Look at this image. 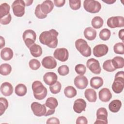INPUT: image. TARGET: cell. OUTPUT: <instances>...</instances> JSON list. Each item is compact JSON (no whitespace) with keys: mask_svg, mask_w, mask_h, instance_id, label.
<instances>
[{"mask_svg":"<svg viewBox=\"0 0 124 124\" xmlns=\"http://www.w3.org/2000/svg\"><path fill=\"white\" fill-rule=\"evenodd\" d=\"M27 92V89L26 86L22 83L17 84L15 89V92L16 94L19 96H24Z\"/></svg>","mask_w":124,"mask_h":124,"instance_id":"83f0119b","label":"cell"},{"mask_svg":"<svg viewBox=\"0 0 124 124\" xmlns=\"http://www.w3.org/2000/svg\"><path fill=\"white\" fill-rule=\"evenodd\" d=\"M58 73L61 76H66L69 72V69L68 66L66 65H62L58 67L57 70Z\"/></svg>","mask_w":124,"mask_h":124,"instance_id":"7bdbcfd3","label":"cell"},{"mask_svg":"<svg viewBox=\"0 0 124 124\" xmlns=\"http://www.w3.org/2000/svg\"><path fill=\"white\" fill-rule=\"evenodd\" d=\"M23 40L28 48L30 47L34 44L36 39V34L35 32L30 29L25 31L22 35Z\"/></svg>","mask_w":124,"mask_h":124,"instance_id":"52a82bcc","label":"cell"},{"mask_svg":"<svg viewBox=\"0 0 124 124\" xmlns=\"http://www.w3.org/2000/svg\"><path fill=\"white\" fill-rule=\"evenodd\" d=\"M65 2V0H54V5L58 7H61L63 6Z\"/></svg>","mask_w":124,"mask_h":124,"instance_id":"7dc6e473","label":"cell"},{"mask_svg":"<svg viewBox=\"0 0 124 124\" xmlns=\"http://www.w3.org/2000/svg\"><path fill=\"white\" fill-rule=\"evenodd\" d=\"M111 62L113 66L116 69L122 68L124 66V60L122 57H115L112 60H111Z\"/></svg>","mask_w":124,"mask_h":124,"instance_id":"4316f807","label":"cell"},{"mask_svg":"<svg viewBox=\"0 0 124 124\" xmlns=\"http://www.w3.org/2000/svg\"><path fill=\"white\" fill-rule=\"evenodd\" d=\"M108 111L105 108L101 107L99 108L96 112V120L94 124H107L108 123Z\"/></svg>","mask_w":124,"mask_h":124,"instance_id":"30bf717a","label":"cell"},{"mask_svg":"<svg viewBox=\"0 0 124 124\" xmlns=\"http://www.w3.org/2000/svg\"><path fill=\"white\" fill-rule=\"evenodd\" d=\"M124 30L123 29L120 30L118 33L119 37L120 39H121L123 41V42H124Z\"/></svg>","mask_w":124,"mask_h":124,"instance_id":"c3c4849f","label":"cell"},{"mask_svg":"<svg viewBox=\"0 0 124 124\" xmlns=\"http://www.w3.org/2000/svg\"><path fill=\"white\" fill-rule=\"evenodd\" d=\"M24 1L26 6H29L31 5L33 2V0H24Z\"/></svg>","mask_w":124,"mask_h":124,"instance_id":"f5cc1de1","label":"cell"},{"mask_svg":"<svg viewBox=\"0 0 124 124\" xmlns=\"http://www.w3.org/2000/svg\"><path fill=\"white\" fill-rule=\"evenodd\" d=\"M12 71V67L8 63H3L0 66V73L1 75H8Z\"/></svg>","mask_w":124,"mask_h":124,"instance_id":"d6a6232c","label":"cell"},{"mask_svg":"<svg viewBox=\"0 0 124 124\" xmlns=\"http://www.w3.org/2000/svg\"><path fill=\"white\" fill-rule=\"evenodd\" d=\"M31 109L35 116L41 117L45 116L46 113V108L45 104H41L37 102H33L31 105Z\"/></svg>","mask_w":124,"mask_h":124,"instance_id":"ba28073f","label":"cell"},{"mask_svg":"<svg viewBox=\"0 0 124 124\" xmlns=\"http://www.w3.org/2000/svg\"><path fill=\"white\" fill-rule=\"evenodd\" d=\"M83 7L87 12L94 14L100 11L101 9V4L96 0H85L83 2Z\"/></svg>","mask_w":124,"mask_h":124,"instance_id":"5b68a950","label":"cell"},{"mask_svg":"<svg viewBox=\"0 0 124 124\" xmlns=\"http://www.w3.org/2000/svg\"><path fill=\"white\" fill-rule=\"evenodd\" d=\"M13 50L9 47H4L0 52L1 58L4 61H9L13 57Z\"/></svg>","mask_w":124,"mask_h":124,"instance_id":"7402d4cb","label":"cell"},{"mask_svg":"<svg viewBox=\"0 0 124 124\" xmlns=\"http://www.w3.org/2000/svg\"><path fill=\"white\" fill-rule=\"evenodd\" d=\"M35 15L39 19H43L47 16V15L44 14L41 9V4H38L35 9Z\"/></svg>","mask_w":124,"mask_h":124,"instance_id":"60d3db41","label":"cell"},{"mask_svg":"<svg viewBox=\"0 0 124 124\" xmlns=\"http://www.w3.org/2000/svg\"><path fill=\"white\" fill-rule=\"evenodd\" d=\"M87 104L86 101L82 98L76 99L73 105V109L77 113H80L85 110Z\"/></svg>","mask_w":124,"mask_h":124,"instance_id":"2e32d148","label":"cell"},{"mask_svg":"<svg viewBox=\"0 0 124 124\" xmlns=\"http://www.w3.org/2000/svg\"><path fill=\"white\" fill-rule=\"evenodd\" d=\"M58 77L54 72H47L43 76V80L45 83L47 85H52L56 82Z\"/></svg>","mask_w":124,"mask_h":124,"instance_id":"e0dca14e","label":"cell"},{"mask_svg":"<svg viewBox=\"0 0 124 124\" xmlns=\"http://www.w3.org/2000/svg\"><path fill=\"white\" fill-rule=\"evenodd\" d=\"M124 87V72L123 71L118 72L115 75L114 80L111 88L116 93H121Z\"/></svg>","mask_w":124,"mask_h":124,"instance_id":"3957f363","label":"cell"},{"mask_svg":"<svg viewBox=\"0 0 124 124\" xmlns=\"http://www.w3.org/2000/svg\"><path fill=\"white\" fill-rule=\"evenodd\" d=\"M54 58L64 62L66 61L69 57V52L65 48H58L55 49L53 53Z\"/></svg>","mask_w":124,"mask_h":124,"instance_id":"7c38bea8","label":"cell"},{"mask_svg":"<svg viewBox=\"0 0 124 124\" xmlns=\"http://www.w3.org/2000/svg\"><path fill=\"white\" fill-rule=\"evenodd\" d=\"M114 52L117 54L123 55L124 54V45L123 43H117L113 46Z\"/></svg>","mask_w":124,"mask_h":124,"instance_id":"74e56055","label":"cell"},{"mask_svg":"<svg viewBox=\"0 0 124 124\" xmlns=\"http://www.w3.org/2000/svg\"><path fill=\"white\" fill-rule=\"evenodd\" d=\"M29 65L30 68L33 70H36L38 69L41 66L40 62L36 59L31 60L29 62Z\"/></svg>","mask_w":124,"mask_h":124,"instance_id":"f35d334b","label":"cell"},{"mask_svg":"<svg viewBox=\"0 0 124 124\" xmlns=\"http://www.w3.org/2000/svg\"><path fill=\"white\" fill-rule=\"evenodd\" d=\"M0 48H2L3 46H5V44L4 38L2 36H0Z\"/></svg>","mask_w":124,"mask_h":124,"instance_id":"681fc988","label":"cell"},{"mask_svg":"<svg viewBox=\"0 0 124 124\" xmlns=\"http://www.w3.org/2000/svg\"><path fill=\"white\" fill-rule=\"evenodd\" d=\"M86 66L94 74H99L101 71V68L98 60L91 58L87 60Z\"/></svg>","mask_w":124,"mask_h":124,"instance_id":"8fae6325","label":"cell"},{"mask_svg":"<svg viewBox=\"0 0 124 124\" xmlns=\"http://www.w3.org/2000/svg\"><path fill=\"white\" fill-rule=\"evenodd\" d=\"M54 8V4L51 0H45L41 4V9L42 12L47 15L50 13Z\"/></svg>","mask_w":124,"mask_h":124,"instance_id":"ffe728a7","label":"cell"},{"mask_svg":"<svg viewBox=\"0 0 124 124\" xmlns=\"http://www.w3.org/2000/svg\"><path fill=\"white\" fill-rule=\"evenodd\" d=\"M42 64L44 67L48 69H52L57 66V62L55 58L51 56L44 57L42 60Z\"/></svg>","mask_w":124,"mask_h":124,"instance_id":"9a60e30c","label":"cell"},{"mask_svg":"<svg viewBox=\"0 0 124 124\" xmlns=\"http://www.w3.org/2000/svg\"><path fill=\"white\" fill-rule=\"evenodd\" d=\"M58 32L54 29H51L47 31L42 32L39 36L40 43L52 48H56L58 45Z\"/></svg>","mask_w":124,"mask_h":124,"instance_id":"6da1fadb","label":"cell"},{"mask_svg":"<svg viewBox=\"0 0 124 124\" xmlns=\"http://www.w3.org/2000/svg\"><path fill=\"white\" fill-rule=\"evenodd\" d=\"M103 68L105 71L109 72L114 71L116 70V69L113 66L111 60L110 59L107 60L104 62L103 64Z\"/></svg>","mask_w":124,"mask_h":124,"instance_id":"8d00e7d4","label":"cell"},{"mask_svg":"<svg viewBox=\"0 0 124 124\" xmlns=\"http://www.w3.org/2000/svg\"><path fill=\"white\" fill-rule=\"evenodd\" d=\"M121 107V101L118 99H115L111 101L109 104L108 109L112 112L116 113L119 111Z\"/></svg>","mask_w":124,"mask_h":124,"instance_id":"603a6c76","label":"cell"},{"mask_svg":"<svg viewBox=\"0 0 124 124\" xmlns=\"http://www.w3.org/2000/svg\"><path fill=\"white\" fill-rule=\"evenodd\" d=\"M99 37L103 41L108 40L111 35V32L107 28L102 29L99 32Z\"/></svg>","mask_w":124,"mask_h":124,"instance_id":"836d02e7","label":"cell"},{"mask_svg":"<svg viewBox=\"0 0 124 124\" xmlns=\"http://www.w3.org/2000/svg\"><path fill=\"white\" fill-rule=\"evenodd\" d=\"M69 6L74 10H78L81 6V1L80 0H69Z\"/></svg>","mask_w":124,"mask_h":124,"instance_id":"ab89813d","label":"cell"},{"mask_svg":"<svg viewBox=\"0 0 124 124\" xmlns=\"http://www.w3.org/2000/svg\"><path fill=\"white\" fill-rule=\"evenodd\" d=\"M46 124H59L60 123L59 120L56 117H51L47 119L46 122Z\"/></svg>","mask_w":124,"mask_h":124,"instance_id":"bcb514c9","label":"cell"},{"mask_svg":"<svg viewBox=\"0 0 124 124\" xmlns=\"http://www.w3.org/2000/svg\"><path fill=\"white\" fill-rule=\"evenodd\" d=\"M31 55L35 58L39 57L42 54V48L40 46L36 44L32 45L29 48Z\"/></svg>","mask_w":124,"mask_h":124,"instance_id":"d4e9b609","label":"cell"},{"mask_svg":"<svg viewBox=\"0 0 124 124\" xmlns=\"http://www.w3.org/2000/svg\"><path fill=\"white\" fill-rule=\"evenodd\" d=\"M12 16L10 14H9L8 15L0 18V23L2 25H7L11 21Z\"/></svg>","mask_w":124,"mask_h":124,"instance_id":"ee69618b","label":"cell"},{"mask_svg":"<svg viewBox=\"0 0 124 124\" xmlns=\"http://www.w3.org/2000/svg\"><path fill=\"white\" fill-rule=\"evenodd\" d=\"M64 93L66 97L69 98H72L75 97L77 93L76 89L72 86H68L65 88Z\"/></svg>","mask_w":124,"mask_h":124,"instance_id":"f546056e","label":"cell"},{"mask_svg":"<svg viewBox=\"0 0 124 124\" xmlns=\"http://www.w3.org/2000/svg\"><path fill=\"white\" fill-rule=\"evenodd\" d=\"M25 3L23 0H15L12 4V8L15 16L22 17L25 14Z\"/></svg>","mask_w":124,"mask_h":124,"instance_id":"8992f818","label":"cell"},{"mask_svg":"<svg viewBox=\"0 0 124 124\" xmlns=\"http://www.w3.org/2000/svg\"><path fill=\"white\" fill-rule=\"evenodd\" d=\"M75 46L78 51L83 56L88 57L91 56L92 50L86 41L83 39H78L75 42Z\"/></svg>","mask_w":124,"mask_h":124,"instance_id":"277c9868","label":"cell"},{"mask_svg":"<svg viewBox=\"0 0 124 124\" xmlns=\"http://www.w3.org/2000/svg\"><path fill=\"white\" fill-rule=\"evenodd\" d=\"M55 111V109H48L47 111H46V114H45V116H49V115H51L53 114L54 113Z\"/></svg>","mask_w":124,"mask_h":124,"instance_id":"f907efd6","label":"cell"},{"mask_svg":"<svg viewBox=\"0 0 124 124\" xmlns=\"http://www.w3.org/2000/svg\"><path fill=\"white\" fill-rule=\"evenodd\" d=\"M102 1L108 4H113V3H114L116 0H102Z\"/></svg>","mask_w":124,"mask_h":124,"instance_id":"816d5d0a","label":"cell"},{"mask_svg":"<svg viewBox=\"0 0 124 124\" xmlns=\"http://www.w3.org/2000/svg\"><path fill=\"white\" fill-rule=\"evenodd\" d=\"M62 88V84L61 83L57 81L56 83L54 84L49 86V90L51 93L53 94H57L61 91Z\"/></svg>","mask_w":124,"mask_h":124,"instance_id":"d590c367","label":"cell"},{"mask_svg":"<svg viewBox=\"0 0 124 124\" xmlns=\"http://www.w3.org/2000/svg\"><path fill=\"white\" fill-rule=\"evenodd\" d=\"M76 72L80 75H83L85 74L86 68V66L83 64H78L75 67Z\"/></svg>","mask_w":124,"mask_h":124,"instance_id":"b9f144b4","label":"cell"},{"mask_svg":"<svg viewBox=\"0 0 124 124\" xmlns=\"http://www.w3.org/2000/svg\"><path fill=\"white\" fill-rule=\"evenodd\" d=\"M107 25L110 28L123 27L124 26V18L122 16H112L107 20Z\"/></svg>","mask_w":124,"mask_h":124,"instance_id":"9c48e42d","label":"cell"},{"mask_svg":"<svg viewBox=\"0 0 124 124\" xmlns=\"http://www.w3.org/2000/svg\"><path fill=\"white\" fill-rule=\"evenodd\" d=\"M8 107V102L5 98H0V115H2Z\"/></svg>","mask_w":124,"mask_h":124,"instance_id":"e575fe53","label":"cell"},{"mask_svg":"<svg viewBox=\"0 0 124 124\" xmlns=\"http://www.w3.org/2000/svg\"><path fill=\"white\" fill-rule=\"evenodd\" d=\"M31 88L34 97L36 99L41 100L46 96L47 94V89L41 81L38 80L34 81L32 84Z\"/></svg>","mask_w":124,"mask_h":124,"instance_id":"7a4b0ae2","label":"cell"},{"mask_svg":"<svg viewBox=\"0 0 124 124\" xmlns=\"http://www.w3.org/2000/svg\"><path fill=\"white\" fill-rule=\"evenodd\" d=\"M10 6L7 3H3L0 5V18H2L10 14Z\"/></svg>","mask_w":124,"mask_h":124,"instance_id":"1f68e13d","label":"cell"},{"mask_svg":"<svg viewBox=\"0 0 124 124\" xmlns=\"http://www.w3.org/2000/svg\"><path fill=\"white\" fill-rule=\"evenodd\" d=\"M103 79L100 77H94L90 80V86L94 89H98L103 84Z\"/></svg>","mask_w":124,"mask_h":124,"instance_id":"484cf974","label":"cell"},{"mask_svg":"<svg viewBox=\"0 0 124 124\" xmlns=\"http://www.w3.org/2000/svg\"><path fill=\"white\" fill-rule=\"evenodd\" d=\"M104 23L103 19L102 17L99 16L94 17L91 21V24L93 27L94 29H99L103 26Z\"/></svg>","mask_w":124,"mask_h":124,"instance_id":"4dcf8cb0","label":"cell"},{"mask_svg":"<svg viewBox=\"0 0 124 124\" xmlns=\"http://www.w3.org/2000/svg\"><path fill=\"white\" fill-rule=\"evenodd\" d=\"M108 51V46L105 44H99L96 45L93 48V55L96 57H101L107 54Z\"/></svg>","mask_w":124,"mask_h":124,"instance_id":"4fadbf2b","label":"cell"},{"mask_svg":"<svg viewBox=\"0 0 124 124\" xmlns=\"http://www.w3.org/2000/svg\"><path fill=\"white\" fill-rule=\"evenodd\" d=\"M0 92L4 96H9L13 93V87L9 82H3L0 86Z\"/></svg>","mask_w":124,"mask_h":124,"instance_id":"d6986e66","label":"cell"},{"mask_svg":"<svg viewBox=\"0 0 124 124\" xmlns=\"http://www.w3.org/2000/svg\"><path fill=\"white\" fill-rule=\"evenodd\" d=\"M77 124H87L88 120L84 116L78 117L76 120Z\"/></svg>","mask_w":124,"mask_h":124,"instance_id":"f6af8a7d","label":"cell"},{"mask_svg":"<svg viewBox=\"0 0 124 124\" xmlns=\"http://www.w3.org/2000/svg\"><path fill=\"white\" fill-rule=\"evenodd\" d=\"M99 99L104 102H107L109 101L112 97V94L110 90L107 88L101 89L98 93Z\"/></svg>","mask_w":124,"mask_h":124,"instance_id":"ac0fdd59","label":"cell"},{"mask_svg":"<svg viewBox=\"0 0 124 124\" xmlns=\"http://www.w3.org/2000/svg\"><path fill=\"white\" fill-rule=\"evenodd\" d=\"M84 35L88 40H93L96 37V31L92 27H87L84 31Z\"/></svg>","mask_w":124,"mask_h":124,"instance_id":"cb8c5ba5","label":"cell"},{"mask_svg":"<svg viewBox=\"0 0 124 124\" xmlns=\"http://www.w3.org/2000/svg\"><path fill=\"white\" fill-rule=\"evenodd\" d=\"M74 82L76 87L78 89L81 90L86 88L88 84L87 78L83 75H79L77 76L75 78Z\"/></svg>","mask_w":124,"mask_h":124,"instance_id":"5bb4252c","label":"cell"},{"mask_svg":"<svg viewBox=\"0 0 124 124\" xmlns=\"http://www.w3.org/2000/svg\"><path fill=\"white\" fill-rule=\"evenodd\" d=\"M45 104L49 109H55L58 105V102L56 98L50 97L46 99Z\"/></svg>","mask_w":124,"mask_h":124,"instance_id":"f1b7e54d","label":"cell"},{"mask_svg":"<svg viewBox=\"0 0 124 124\" xmlns=\"http://www.w3.org/2000/svg\"><path fill=\"white\" fill-rule=\"evenodd\" d=\"M84 96L90 102H95L97 100L96 93L93 89H86L84 92Z\"/></svg>","mask_w":124,"mask_h":124,"instance_id":"44dd1931","label":"cell"}]
</instances>
